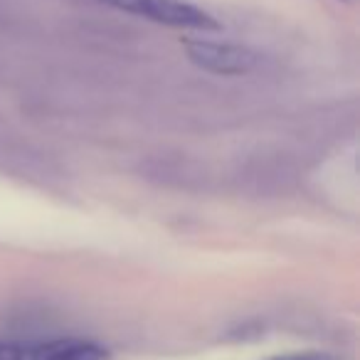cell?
Instances as JSON below:
<instances>
[{"instance_id": "obj_1", "label": "cell", "mask_w": 360, "mask_h": 360, "mask_svg": "<svg viewBox=\"0 0 360 360\" xmlns=\"http://www.w3.org/2000/svg\"><path fill=\"white\" fill-rule=\"evenodd\" d=\"M104 6L114 8L126 15L155 22V25L175 27V30H198L217 32L222 30L220 20L202 8L186 3V0H99Z\"/></svg>"}, {"instance_id": "obj_2", "label": "cell", "mask_w": 360, "mask_h": 360, "mask_svg": "<svg viewBox=\"0 0 360 360\" xmlns=\"http://www.w3.org/2000/svg\"><path fill=\"white\" fill-rule=\"evenodd\" d=\"M0 360H111V350L86 338L0 340Z\"/></svg>"}, {"instance_id": "obj_3", "label": "cell", "mask_w": 360, "mask_h": 360, "mask_svg": "<svg viewBox=\"0 0 360 360\" xmlns=\"http://www.w3.org/2000/svg\"><path fill=\"white\" fill-rule=\"evenodd\" d=\"M188 60L200 70L220 77H240L250 75L259 65V55L245 45L235 42H217V40H186Z\"/></svg>"}, {"instance_id": "obj_4", "label": "cell", "mask_w": 360, "mask_h": 360, "mask_svg": "<svg viewBox=\"0 0 360 360\" xmlns=\"http://www.w3.org/2000/svg\"><path fill=\"white\" fill-rule=\"evenodd\" d=\"M266 360H343V358L335 353H328V350H296V353H281Z\"/></svg>"}]
</instances>
